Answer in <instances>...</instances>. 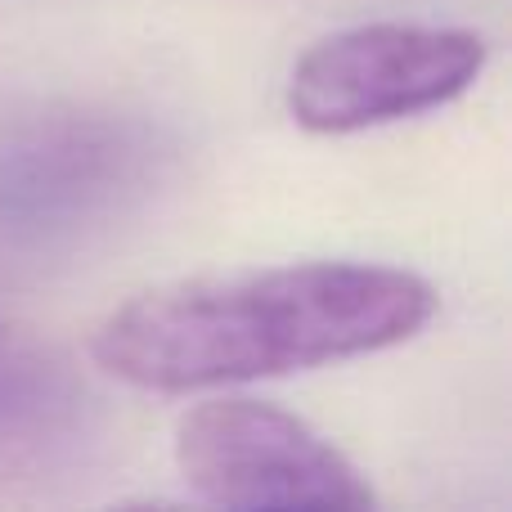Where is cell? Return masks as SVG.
<instances>
[{"instance_id":"6da1fadb","label":"cell","mask_w":512,"mask_h":512,"mask_svg":"<svg viewBox=\"0 0 512 512\" xmlns=\"http://www.w3.org/2000/svg\"><path fill=\"white\" fill-rule=\"evenodd\" d=\"M432 315V283L409 270L306 261L140 292L95 328L90 355L135 391L189 396L378 355Z\"/></svg>"},{"instance_id":"277c9868","label":"cell","mask_w":512,"mask_h":512,"mask_svg":"<svg viewBox=\"0 0 512 512\" xmlns=\"http://www.w3.org/2000/svg\"><path fill=\"white\" fill-rule=\"evenodd\" d=\"M158 144L108 113H41L0 131V243L50 248L108 221L153 180Z\"/></svg>"},{"instance_id":"5b68a950","label":"cell","mask_w":512,"mask_h":512,"mask_svg":"<svg viewBox=\"0 0 512 512\" xmlns=\"http://www.w3.org/2000/svg\"><path fill=\"white\" fill-rule=\"evenodd\" d=\"M77 414V387L59 360L0 319V432L45 436Z\"/></svg>"},{"instance_id":"7a4b0ae2","label":"cell","mask_w":512,"mask_h":512,"mask_svg":"<svg viewBox=\"0 0 512 512\" xmlns=\"http://www.w3.org/2000/svg\"><path fill=\"white\" fill-rule=\"evenodd\" d=\"M176 468L203 504L234 512H364V472L306 418L248 396H216L176 423Z\"/></svg>"},{"instance_id":"3957f363","label":"cell","mask_w":512,"mask_h":512,"mask_svg":"<svg viewBox=\"0 0 512 512\" xmlns=\"http://www.w3.org/2000/svg\"><path fill=\"white\" fill-rule=\"evenodd\" d=\"M486 41L468 27L364 23L315 41L288 77V113L310 135L405 122L468 95Z\"/></svg>"}]
</instances>
